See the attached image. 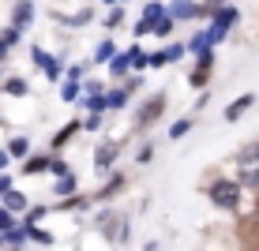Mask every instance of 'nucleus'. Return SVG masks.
I'll return each instance as SVG.
<instances>
[{"label":"nucleus","instance_id":"5701e85b","mask_svg":"<svg viewBox=\"0 0 259 251\" xmlns=\"http://www.w3.org/2000/svg\"><path fill=\"white\" fill-rule=\"evenodd\" d=\"M75 176H60L57 184H53V195H57V199H71V195H75Z\"/></svg>","mask_w":259,"mask_h":251},{"label":"nucleus","instance_id":"1a4fd4ad","mask_svg":"<svg viewBox=\"0 0 259 251\" xmlns=\"http://www.w3.org/2000/svg\"><path fill=\"white\" fill-rule=\"evenodd\" d=\"M34 12H38V8L34 4H12V30H26V26L34 23Z\"/></svg>","mask_w":259,"mask_h":251},{"label":"nucleus","instance_id":"2eb2a0df","mask_svg":"<svg viewBox=\"0 0 259 251\" xmlns=\"http://www.w3.org/2000/svg\"><path fill=\"white\" fill-rule=\"evenodd\" d=\"M49 173V154H30L23 161V176H41Z\"/></svg>","mask_w":259,"mask_h":251},{"label":"nucleus","instance_id":"4c0bfd02","mask_svg":"<svg viewBox=\"0 0 259 251\" xmlns=\"http://www.w3.org/2000/svg\"><path fill=\"white\" fill-rule=\"evenodd\" d=\"M46 214H49V206H30V210H26V221H23V225H38Z\"/></svg>","mask_w":259,"mask_h":251},{"label":"nucleus","instance_id":"ddd939ff","mask_svg":"<svg viewBox=\"0 0 259 251\" xmlns=\"http://www.w3.org/2000/svg\"><path fill=\"white\" fill-rule=\"evenodd\" d=\"M91 19H94V8H91V4L79 8L75 15H60V12H57V23H60V26H87Z\"/></svg>","mask_w":259,"mask_h":251},{"label":"nucleus","instance_id":"c756f323","mask_svg":"<svg viewBox=\"0 0 259 251\" xmlns=\"http://www.w3.org/2000/svg\"><path fill=\"white\" fill-rule=\"evenodd\" d=\"M46 79H49V83H57V79H64V60H60V57H53L49 64H46Z\"/></svg>","mask_w":259,"mask_h":251},{"label":"nucleus","instance_id":"412c9836","mask_svg":"<svg viewBox=\"0 0 259 251\" xmlns=\"http://www.w3.org/2000/svg\"><path fill=\"white\" fill-rule=\"evenodd\" d=\"M124 57H128V64H132V71H143V68H150V57H147V53H143L139 45L124 49Z\"/></svg>","mask_w":259,"mask_h":251},{"label":"nucleus","instance_id":"bb28decb","mask_svg":"<svg viewBox=\"0 0 259 251\" xmlns=\"http://www.w3.org/2000/svg\"><path fill=\"white\" fill-rule=\"evenodd\" d=\"M120 19H124V4H113L109 8V15H105V19H102V26H105V30H117V26H120Z\"/></svg>","mask_w":259,"mask_h":251},{"label":"nucleus","instance_id":"b1692460","mask_svg":"<svg viewBox=\"0 0 259 251\" xmlns=\"http://www.w3.org/2000/svg\"><path fill=\"white\" fill-rule=\"evenodd\" d=\"M109 240H113V244H128V240H132V221H128V218H120L117 225H113Z\"/></svg>","mask_w":259,"mask_h":251},{"label":"nucleus","instance_id":"3c124183","mask_svg":"<svg viewBox=\"0 0 259 251\" xmlns=\"http://www.w3.org/2000/svg\"><path fill=\"white\" fill-rule=\"evenodd\" d=\"M0 247H4V236H0Z\"/></svg>","mask_w":259,"mask_h":251},{"label":"nucleus","instance_id":"72a5a7b5","mask_svg":"<svg viewBox=\"0 0 259 251\" xmlns=\"http://www.w3.org/2000/svg\"><path fill=\"white\" fill-rule=\"evenodd\" d=\"M30 60H34V68H41V71H46V64H49V53L46 49H41V45H30Z\"/></svg>","mask_w":259,"mask_h":251},{"label":"nucleus","instance_id":"de8ad7c7","mask_svg":"<svg viewBox=\"0 0 259 251\" xmlns=\"http://www.w3.org/2000/svg\"><path fill=\"white\" fill-rule=\"evenodd\" d=\"M150 68H165V53H154V57H150Z\"/></svg>","mask_w":259,"mask_h":251},{"label":"nucleus","instance_id":"cd10ccee","mask_svg":"<svg viewBox=\"0 0 259 251\" xmlns=\"http://www.w3.org/2000/svg\"><path fill=\"white\" fill-rule=\"evenodd\" d=\"M79 94H83V83H71V79L60 83V97H64V102H79Z\"/></svg>","mask_w":259,"mask_h":251},{"label":"nucleus","instance_id":"37998d69","mask_svg":"<svg viewBox=\"0 0 259 251\" xmlns=\"http://www.w3.org/2000/svg\"><path fill=\"white\" fill-rule=\"evenodd\" d=\"M132 34H136V38L143 41V38H147V34H154V26H150V23H143V19H139L136 26H132Z\"/></svg>","mask_w":259,"mask_h":251},{"label":"nucleus","instance_id":"20e7f679","mask_svg":"<svg viewBox=\"0 0 259 251\" xmlns=\"http://www.w3.org/2000/svg\"><path fill=\"white\" fill-rule=\"evenodd\" d=\"M237 23H240V8H229V4H218V8L210 12V19H207L210 30L226 34V38H229V30H233Z\"/></svg>","mask_w":259,"mask_h":251},{"label":"nucleus","instance_id":"4468645a","mask_svg":"<svg viewBox=\"0 0 259 251\" xmlns=\"http://www.w3.org/2000/svg\"><path fill=\"white\" fill-rule=\"evenodd\" d=\"M0 90H4L8 97H26V94H30V83H26L23 75H12V79H4V83H0Z\"/></svg>","mask_w":259,"mask_h":251},{"label":"nucleus","instance_id":"423d86ee","mask_svg":"<svg viewBox=\"0 0 259 251\" xmlns=\"http://www.w3.org/2000/svg\"><path fill=\"white\" fill-rule=\"evenodd\" d=\"M165 15L173 23H188V19H203V4H184V0H177V4H165Z\"/></svg>","mask_w":259,"mask_h":251},{"label":"nucleus","instance_id":"0eeeda50","mask_svg":"<svg viewBox=\"0 0 259 251\" xmlns=\"http://www.w3.org/2000/svg\"><path fill=\"white\" fill-rule=\"evenodd\" d=\"M75 131H83V124H79V120H68V124H64V128H60V131H57V135H53V139H49V158H57V154H60V150H64V146H68V142H71V135H75Z\"/></svg>","mask_w":259,"mask_h":251},{"label":"nucleus","instance_id":"473e14b6","mask_svg":"<svg viewBox=\"0 0 259 251\" xmlns=\"http://www.w3.org/2000/svg\"><path fill=\"white\" fill-rule=\"evenodd\" d=\"M49 173L60 180V176H71V165H68L64 158H49Z\"/></svg>","mask_w":259,"mask_h":251},{"label":"nucleus","instance_id":"a18cd8bd","mask_svg":"<svg viewBox=\"0 0 259 251\" xmlns=\"http://www.w3.org/2000/svg\"><path fill=\"white\" fill-rule=\"evenodd\" d=\"M8 191H12V176H8V173H0V199H4Z\"/></svg>","mask_w":259,"mask_h":251},{"label":"nucleus","instance_id":"2f4dec72","mask_svg":"<svg viewBox=\"0 0 259 251\" xmlns=\"http://www.w3.org/2000/svg\"><path fill=\"white\" fill-rule=\"evenodd\" d=\"M192 128H195V120H192V116H188V120H177L173 128H169V139H184Z\"/></svg>","mask_w":259,"mask_h":251},{"label":"nucleus","instance_id":"6ab92c4d","mask_svg":"<svg viewBox=\"0 0 259 251\" xmlns=\"http://www.w3.org/2000/svg\"><path fill=\"white\" fill-rule=\"evenodd\" d=\"M128 90H124V86H109V90H105V105H109V109L113 113H120L124 109V105H128Z\"/></svg>","mask_w":259,"mask_h":251},{"label":"nucleus","instance_id":"aec40b11","mask_svg":"<svg viewBox=\"0 0 259 251\" xmlns=\"http://www.w3.org/2000/svg\"><path fill=\"white\" fill-rule=\"evenodd\" d=\"M132 75V64H128V57H124V49L117 53V57L109 60V79H128Z\"/></svg>","mask_w":259,"mask_h":251},{"label":"nucleus","instance_id":"f704fd0d","mask_svg":"<svg viewBox=\"0 0 259 251\" xmlns=\"http://www.w3.org/2000/svg\"><path fill=\"white\" fill-rule=\"evenodd\" d=\"M162 53H165V64H177V60L188 57V53H184V45H177V41H173V45H165Z\"/></svg>","mask_w":259,"mask_h":251},{"label":"nucleus","instance_id":"f3484780","mask_svg":"<svg viewBox=\"0 0 259 251\" xmlns=\"http://www.w3.org/2000/svg\"><path fill=\"white\" fill-rule=\"evenodd\" d=\"M117 41H113V38H105V41H98V45H94V64H109V60L113 57H117Z\"/></svg>","mask_w":259,"mask_h":251},{"label":"nucleus","instance_id":"8fccbe9b","mask_svg":"<svg viewBox=\"0 0 259 251\" xmlns=\"http://www.w3.org/2000/svg\"><path fill=\"white\" fill-rule=\"evenodd\" d=\"M4 60H8V49H4V45H0V64H4Z\"/></svg>","mask_w":259,"mask_h":251},{"label":"nucleus","instance_id":"79ce46f5","mask_svg":"<svg viewBox=\"0 0 259 251\" xmlns=\"http://www.w3.org/2000/svg\"><path fill=\"white\" fill-rule=\"evenodd\" d=\"M83 75H87V64H71V68H68V79H71V83H83Z\"/></svg>","mask_w":259,"mask_h":251},{"label":"nucleus","instance_id":"603ef678","mask_svg":"<svg viewBox=\"0 0 259 251\" xmlns=\"http://www.w3.org/2000/svg\"><path fill=\"white\" fill-rule=\"evenodd\" d=\"M0 79H4V71H0Z\"/></svg>","mask_w":259,"mask_h":251},{"label":"nucleus","instance_id":"58836bf2","mask_svg":"<svg viewBox=\"0 0 259 251\" xmlns=\"http://www.w3.org/2000/svg\"><path fill=\"white\" fill-rule=\"evenodd\" d=\"M173 26H177V23L165 15V19H158V23H154V34H158V38H169V34H173Z\"/></svg>","mask_w":259,"mask_h":251},{"label":"nucleus","instance_id":"e433bc0d","mask_svg":"<svg viewBox=\"0 0 259 251\" xmlns=\"http://www.w3.org/2000/svg\"><path fill=\"white\" fill-rule=\"evenodd\" d=\"M98 94H105V83L102 79H87L83 83V97H98Z\"/></svg>","mask_w":259,"mask_h":251},{"label":"nucleus","instance_id":"a19ab883","mask_svg":"<svg viewBox=\"0 0 259 251\" xmlns=\"http://www.w3.org/2000/svg\"><path fill=\"white\" fill-rule=\"evenodd\" d=\"M210 68H214V53H203V57H195V71H203V75H207Z\"/></svg>","mask_w":259,"mask_h":251},{"label":"nucleus","instance_id":"6e6552de","mask_svg":"<svg viewBox=\"0 0 259 251\" xmlns=\"http://www.w3.org/2000/svg\"><path fill=\"white\" fill-rule=\"evenodd\" d=\"M0 206H4V210L12 214V218H19V214H26V210H30V199H26V191L12 187V191H8L4 199H0Z\"/></svg>","mask_w":259,"mask_h":251},{"label":"nucleus","instance_id":"a878e982","mask_svg":"<svg viewBox=\"0 0 259 251\" xmlns=\"http://www.w3.org/2000/svg\"><path fill=\"white\" fill-rule=\"evenodd\" d=\"M57 210H91V195H71V199L57 203Z\"/></svg>","mask_w":259,"mask_h":251},{"label":"nucleus","instance_id":"7ed1b4c3","mask_svg":"<svg viewBox=\"0 0 259 251\" xmlns=\"http://www.w3.org/2000/svg\"><path fill=\"white\" fill-rule=\"evenodd\" d=\"M165 102H169L165 90H154V94H150L147 102H143L139 109H136V128H150V124H158V120H162Z\"/></svg>","mask_w":259,"mask_h":251},{"label":"nucleus","instance_id":"ea45409f","mask_svg":"<svg viewBox=\"0 0 259 251\" xmlns=\"http://www.w3.org/2000/svg\"><path fill=\"white\" fill-rule=\"evenodd\" d=\"M150 158H154V142H143V146L136 150V161H139V165H147Z\"/></svg>","mask_w":259,"mask_h":251},{"label":"nucleus","instance_id":"49530a36","mask_svg":"<svg viewBox=\"0 0 259 251\" xmlns=\"http://www.w3.org/2000/svg\"><path fill=\"white\" fill-rule=\"evenodd\" d=\"M188 83H192V86H207V75H203V71H192Z\"/></svg>","mask_w":259,"mask_h":251},{"label":"nucleus","instance_id":"c03bdc74","mask_svg":"<svg viewBox=\"0 0 259 251\" xmlns=\"http://www.w3.org/2000/svg\"><path fill=\"white\" fill-rule=\"evenodd\" d=\"M79 124H83V131H98L102 128V116H87V120H79Z\"/></svg>","mask_w":259,"mask_h":251},{"label":"nucleus","instance_id":"4be33fe9","mask_svg":"<svg viewBox=\"0 0 259 251\" xmlns=\"http://www.w3.org/2000/svg\"><path fill=\"white\" fill-rule=\"evenodd\" d=\"M79 109H87L91 116H102V113H109V105H105V94H98V97H83Z\"/></svg>","mask_w":259,"mask_h":251},{"label":"nucleus","instance_id":"9b49d317","mask_svg":"<svg viewBox=\"0 0 259 251\" xmlns=\"http://www.w3.org/2000/svg\"><path fill=\"white\" fill-rule=\"evenodd\" d=\"M252 105H255V94H240L237 102H229V109H226V120H229V124H237L240 116H244L248 109H252Z\"/></svg>","mask_w":259,"mask_h":251},{"label":"nucleus","instance_id":"09e8293b","mask_svg":"<svg viewBox=\"0 0 259 251\" xmlns=\"http://www.w3.org/2000/svg\"><path fill=\"white\" fill-rule=\"evenodd\" d=\"M8 165H12V158H8V150H0V173H4Z\"/></svg>","mask_w":259,"mask_h":251},{"label":"nucleus","instance_id":"c85d7f7f","mask_svg":"<svg viewBox=\"0 0 259 251\" xmlns=\"http://www.w3.org/2000/svg\"><path fill=\"white\" fill-rule=\"evenodd\" d=\"M26 244H30V240H26L23 229H12V232L4 236V247H12V251H19V247H26Z\"/></svg>","mask_w":259,"mask_h":251},{"label":"nucleus","instance_id":"c9c22d12","mask_svg":"<svg viewBox=\"0 0 259 251\" xmlns=\"http://www.w3.org/2000/svg\"><path fill=\"white\" fill-rule=\"evenodd\" d=\"M12 229H19V221H15L12 214H8L4 206H0V236H8V232H12Z\"/></svg>","mask_w":259,"mask_h":251},{"label":"nucleus","instance_id":"9d476101","mask_svg":"<svg viewBox=\"0 0 259 251\" xmlns=\"http://www.w3.org/2000/svg\"><path fill=\"white\" fill-rule=\"evenodd\" d=\"M124 184H128V180H124V173H113L109 180H105V184H102V187H98V191L91 195V199H98V203H109V199H113V195L120 191Z\"/></svg>","mask_w":259,"mask_h":251},{"label":"nucleus","instance_id":"39448f33","mask_svg":"<svg viewBox=\"0 0 259 251\" xmlns=\"http://www.w3.org/2000/svg\"><path fill=\"white\" fill-rule=\"evenodd\" d=\"M120 150H124L120 142H102V146L94 150V169H98L102 176H109V173H113V161L120 158Z\"/></svg>","mask_w":259,"mask_h":251},{"label":"nucleus","instance_id":"dca6fc26","mask_svg":"<svg viewBox=\"0 0 259 251\" xmlns=\"http://www.w3.org/2000/svg\"><path fill=\"white\" fill-rule=\"evenodd\" d=\"M4 150H8V158H12V161H15V158L26 161V158H30V139H26V135H12Z\"/></svg>","mask_w":259,"mask_h":251},{"label":"nucleus","instance_id":"393cba45","mask_svg":"<svg viewBox=\"0 0 259 251\" xmlns=\"http://www.w3.org/2000/svg\"><path fill=\"white\" fill-rule=\"evenodd\" d=\"M158 19H165V4H158V0L143 4V23H150V26H154Z\"/></svg>","mask_w":259,"mask_h":251},{"label":"nucleus","instance_id":"7c9ffc66","mask_svg":"<svg viewBox=\"0 0 259 251\" xmlns=\"http://www.w3.org/2000/svg\"><path fill=\"white\" fill-rule=\"evenodd\" d=\"M19 41H23V34H19V30H12V26H8V30H0V45H4L8 53L19 45Z\"/></svg>","mask_w":259,"mask_h":251},{"label":"nucleus","instance_id":"f03ea898","mask_svg":"<svg viewBox=\"0 0 259 251\" xmlns=\"http://www.w3.org/2000/svg\"><path fill=\"white\" fill-rule=\"evenodd\" d=\"M207 199L218 206V210L237 214L240 206H244V191H240V184L233 180V176H214V180L207 184Z\"/></svg>","mask_w":259,"mask_h":251},{"label":"nucleus","instance_id":"f8f14e48","mask_svg":"<svg viewBox=\"0 0 259 251\" xmlns=\"http://www.w3.org/2000/svg\"><path fill=\"white\" fill-rule=\"evenodd\" d=\"M117 221H120V214L113 210V206H102V210L94 214V225L102 229V236H105V240H109V232H113V225H117Z\"/></svg>","mask_w":259,"mask_h":251},{"label":"nucleus","instance_id":"a211bd4d","mask_svg":"<svg viewBox=\"0 0 259 251\" xmlns=\"http://www.w3.org/2000/svg\"><path fill=\"white\" fill-rule=\"evenodd\" d=\"M23 232H26V240L30 244H41V247H53L57 240H53V232H46V229H38V225H19Z\"/></svg>","mask_w":259,"mask_h":251},{"label":"nucleus","instance_id":"f257e3e1","mask_svg":"<svg viewBox=\"0 0 259 251\" xmlns=\"http://www.w3.org/2000/svg\"><path fill=\"white\" fill-rule=\"evenodd\" d=\"M233 180L240 184V191H255L259 195V139L244 142L233 154Z\"/></svg>","mask_w":259,"mask_h":251}]
</instances>
